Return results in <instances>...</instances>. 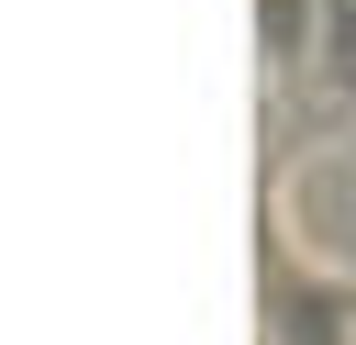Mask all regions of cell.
<instances>
[{"mask_svg": "<svg viewBox=\"0 0 356 345\" xmlns=\"http://www.w3.org/2000/svg\"><path fill=\"white\" fill-rule=\"evenodd\" d=\"M312 56H323V0H256V89L278 134H300L312 111Z\"/></svg>", "mask_w": 356, "mask_h": 345, "instance_id": "cell-1", "label": "cell"}, {"mask_svg": "<svg viewBox=\"0 0 356 345\" xmlns=\"http://www.w3.org/2000/svg\"><path fill=\"white\" fill-rule=\"evenodd\" d=\"M323 122H356V0H323V56H312L300 134H323Z\"/></svg>", "mask_w": 356, "mask_h": 345, "instance_id": "cell-2", "label": "cell"}]
</instances>
